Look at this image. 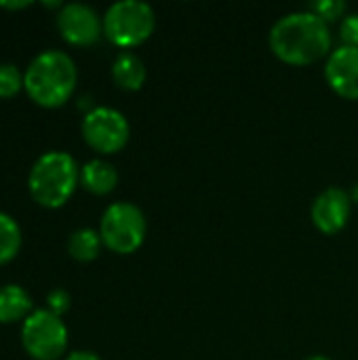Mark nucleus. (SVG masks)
<instances>
[{
	"mask_svg": "<svg viewBox=\"0 0 358 360\" xmlns=\"http://www.w3.org/2000/svg\"><path fill=\"white\" fill-rule=\"evenodd\" d=\"M352 198L350 192L342 188H327L323 190L314 200L310 209L312 224L323 234H338L346 228L350 215H352Z\"/></svg>",
	"mask_w": 358,
	"mask_h": 360,
	"instance_id": "9",
	"label": "nucleus"
},
{
	"mask_svg": "<svg viewBox=\"0 0 358 360\" xmlns=\"http://www.w3.org/2000/svg\"><path fill=\"white\" fill-rule=\"evenodd\" d=\"M340 38L344 46L358 49V13H346V17L340 21Z\"/></svg>",
	"mask_w": 358,
	"mask_h": 360,
	"instance_id": "19",
	"label": "nucleus"
},
{
	"mask_svg": "<svg viewBox=\"0 0 358 360\" xmlns=\"http://www.w3.org/2000/svg\"><path fill=\"white\" fill-rule=\"evenodd\" d=\"M27 6H32L30 0H11V2L2 0L0 2V8H6V11H19V8H27Z\"/></svg>",
	"mask_w": 358,
	"mask_h": 360,
	"instance_id": "21",
	"label": "nucleus"
},
{
	"mask_svg": "<svg viewBox=\"0 0 358 360\" xmlns=\"http://www.w3.org/2000/svg\"><path fill=\"white\" fill-rule=\"evenodd\" d=\"M146 234V213L129 200L112 202L99 219V236L103 240V247L118 255L135 253L143 245Z\"/></svg>",
	"mask_w": 358,
	"mask_h": 360,
	"instance_id": "5",
	"label": "nucleus"
},
{
	"mask_svg": "<svg viewBox=\"0 0 358 360\" xmlns=\"http://www.w3.org/2000/svg\"><path fill=\"white\" fill-rule=\"evenodd\" d=\"M78 68L72 55L59 49L40 51L23 72V89L40 108H59L74 95Z\"/></svg>",
	"mask_w": 358,
	"mask_h": 360,
	"instance_id": "2",
	"label": "nucleus"
},
{
	"mask_svg": "<svg viewBox=\"0 0 358 360\" xmlns=\"http://www.w3.org/2000/svg\"><path fill=\"white\" fill-rule=\"evenodd\" d=\"M350 198H352V202H357L358 205V186L352 188V192H350Z\"/></svg>",
	"mask_w": 358,
	"mask_h": 360,
	"instance_id": "22",
	"label": "nucleus"
},
{
	"mask_svg": "<svg viewBox=\"0 0 358 360\" xmlns=\"http://www.w3.org/2000/svg\"><path fill=\"white\" fill-rule=\"evenodd\" d=\"M156 30V13L143 0H118L103 13V36L118 49L143 44Z\"/></svg>",
	"mask_w": 358,
	"mask_h": 360,
	"instance_id": "4",
	"label": "nucleus"
},
{
	"mask_svg": "<svg viewBox=\"0 0 358 360\" xmlns=\"http://www.w3.org/2000/svg\"><path fill=\"white\" fill-rule=\"evenodd\" d=\"M101 247H103V240L99 236V230H93V228H78L68 238L70 257L82 264L97 259L101 253Z\"/></svg>",
	"mask_w": 358,
	"mask_h": 360,
	"instance_id": "14",
	"label": "nucleus"
},
{
	"mask_svg": "<svg viewBox=\"0 0 358 360\" xmlns=\"http://www.w3.org/2000/svg\"><path fill=\"white\" fill-rule=\"evenodd\" d=\"M23 243V234H21V226L17 224V219L4 211H0V266L13 262L21 249Z\"/></svg>",
	"mask_w": 358,
	"mask_h": 360,
	"instance_id": "15",
	"label": "nucleus"
},
{
	"mask_svg": "<svg viewBox=\"0 0 358 360\" xmlns=\"http://www.w3.org/2000/svg\"><path fill=\"white\" fill-rule=\"evenodd\" d=\"M55 23L61 38L72 46H91L103 36V17L87 2H65Z\"/></svg>",
	"mask_w": 358,
	"mask_h": 360,
	"instance_id": "8",
	"label": "nucleus"
},
{
	"mask_svg": "<svg viewBox=\"0 0 358 360\" xmlns=\"http://www.w3.org/2000/svg\"><path fill=\"white\" fill-rule=\"evenodd\" d=\"M306 8L312 11L314 15H319L321 19H325L327 23H333V21H342L346 17L348 6L344 0H314Z\"/></svg>",
	"mask_w": 358,
	"mask_h": 360,
	"instance_id": "17",
	"label": "nucleus"
},
{
	"mask_svg": "<svg viewBox=\"0 0 358 360\" xmlns=\"http://www.w3.org/2000/svg\"><path fill=\"white\" fill-rule=\"evenodd\" d=\"M80 184V167L70 152L49 150L40 154L27 173V192L44 209L63 207Z\"/></svg>",
	"mask_w": 358,
	"mask_h": 360,
	"instance_id": "3",
	"label": "nucleus"
},
{
	"mask_svg": "<svg viewBox=\"0 0 358 360\" xmlns=\"http://www.w3.org/2000/svg\"><path fill=\"white\" fill-rule=\"evenodd\" d=\"M306 360H331L329 356H323V354H314V356H308Z\"/></svg>",
	"mask_w": 358,
	"mask_h": 360,
	"instance_id": "23",
	"label": "nucleus"
},
{
	"mask_svg": "<svg viewBox=\"0 0 358 360\" xmlns=\"http://www.w3.org/2000/svg\"><path fill=\"white\" fill-rule=\"evenodd\" d=\"M34 312L32 295L21 285H2L0 287V325L23 323Z\"/></svg>",
	"mask_w": 358,
	"mask_h": 360,
	"instance_id": "13",
	"label": "nucleus"
},
{
	"mask_svg": "<svg viewBox=\"0 0 358 360\" xmlns=\"http://www.w3.org/2000/svg\"><path fill=\"white\" fill-rule=\"evenodd\" d=\"M146 63L133 51H120L112 61V80L124 91H139L146 82Z\"/></svg>",
	"mask_w": 358,
	"mask_h": 360,
	"instance_id": "12",
	"label": "nucleus"
},
{
	"mask_svg": "<svg viewBox=\"0 0 358 360\" xmlns=\"http://www.w3.org/2000/svg\"><path fill=\"white\" fill-rule=\"evenodd\" d=\"M72 306V297L65 289L61 287H55L46 293V310L57 314V316H63Z\"/></svg>",
	"mask_w": 358,
	"mask_h": 360,
	"instance_id": "18",
	"label": "nucleus"
},
{
	"mask_svg": "<svg viewBox=\"0 0 358 360\" xmlns=\"http://www.w3.org/2000/svg\"><path fill=\"white\" fill-rule=\"evenodd\" d=\"M274 57L289 65H312L333 51L331 25L312 11H293L274 21L268 34Z\"/></svg>",
	"mask_w": 358,
	"mask_h": 360,
	"instance_id": "1",
	"label": "nucleus"
},
{
	"mask_svg": "<svg viewBox=\"0 0 358 360\" xmlns=\"http://www.w3.org/2000/svg\"><path fill=\"white\" fill-rule=\"evenodd\" d=\"M82 137L89 148L99 154H116L120 152L131 137V124L127 116L110 105L91 108L80 124Z\"/></svg>",
	"mask_w": 358,
	"mask_h": 360,
	"instance_id": "7",
	"label": "nucleus"
},
{
	"mask_svg": "<svg viewBox=\"0 0 358 360\" xmlns=\"http://www.w3.org/2000/svg\"><path fill=\"white\" fill-rule=\"evenodd\" d=\"M325 80L344 99L358 101V49L335 46L325 59Z\"/></svg>",
	"mask_w": 358,
	"mask_h": 360,
	"instance_id": "10",
	"label": "nucleus"
},
{
	"mask_svg": "<svg viewBox=\"0 0 358 360\" xmlns=\"http://www.w3.org/2000/svg\"><path fill=\"white\" fill-rule=\"evenodd\" d=\"M80 186L95 196H106L116 190L118 171L106 158H91L80 167Z\"/></svg>",
	"mask_w": 358,
	"mask_h": 360,
	"instance_id": "11",
	"label": "nucleus"
},
{
	"mask_svg": "<svg viewBox=\"0 0 358 360\" xmlns=\"http://www.w3.org/2000/svg\"><path fill=\"white\" fill-rule=\"evenodd\" d=\"M63 360H101V356L95 354V352H91V350H74V352H70Z\"/></svg>",
	"mask_w": 358,
	"mask_h": 360,
	"instance_id": "20",
	"label": "nucleus"
},
{
	"mask_svg": "<svg viewBox=\"0 0 358 360\" xmlns=\"http://www.w3.org/2000/svg\"><path fill=\"white\" fill-rule=\"evenodd\" d=\"M68 327L46 308L34 310L21 323V346L34 360H59L68 350Z\"/></svg>",
	"mask_w": 358,
	"mask_h": 360,
	"instance_id": "6",
	"label": "nucleus"
},
{
	"mask_svg": "<svg viewBox=\"0 0 358 360\" xmlns=\"http://www.w3.org/2000/svg\"><path fill=\"white\" fill-rule=\"evenodd\" d=\"M23 89V72L15 63H0V99L15 97Z\"/></svg>",
	"mask_w": 358,
	"mask_h": 360,
	"instance_id": "16",
	"label": "nucleus"
}]
</instances>
